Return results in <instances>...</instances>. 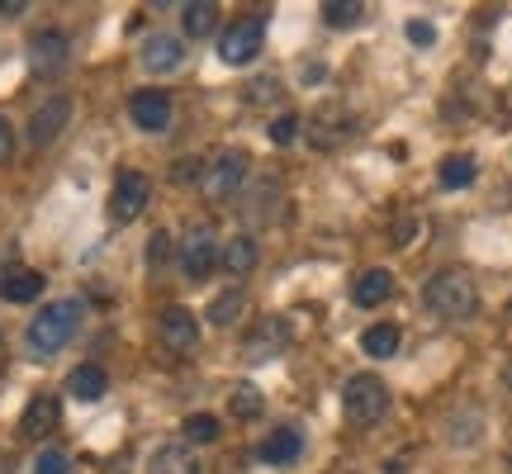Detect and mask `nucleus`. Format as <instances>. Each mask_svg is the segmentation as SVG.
Wrapping results in <instances>:
<instances>
[{"mask_svg": "<svg viewBox=\"0 0 512 474\" xmlns=\"http://www.w3.org/2000/svg\"><path fill=\"white\" fill-rule=\"evenodd\" d=\"M389 294H394V275L384 271V266H370V271H361L351 280V299H356L361 309H375V304H384Z\"/></svg>", "mask_w": 512, "mask_h": 474, "instance_id": "nucleus-16", "label": "nucleus"}, {"mask_svg": "<svg viewBox=\"0 0 512 474\" xmlns=\"http://www.w3.org/2000/svg\"><path fill=\"white\" fill-rule=\"evenodd\" d=\"M503 384H508V389H512V361H508V370H503Z\"/></svg>", "mask_w": 512, "mask_h": 474, "instance_id": "nucleus-37", "label": "nucleus"}, {"mask_svg": "<svg viewBox=\"0 0 512 474\" xmlns=\"http://www.w3.org/2000/svg\"><path fill=\"white\" fill-rule=\"evenodd\" d=\"M43 294V275L29 271V266H15V271H0V299L5 304H34Z\"/></svg>", "mask_w": 512, "mask_h": 474, "instance_id": "nucleus-17", "label": "nucleus"}, {"mask_svg": "<svg viewBox=\"0 0 512 474\" xmlns=\"http://www.w3.org/2000/svg\"><path fill=\"white\" fill-rule=\"evenodd\" d=\"M34 474H72V460H67V451H57V446H43L34 460Z\"/></svg>", "mask_w": 512, "mask_h": 474, "instance_id": "nucleus-30", "label": "nucleus"}, {"mask_svg": "<svg viewBox=\"0 0 512 474\" xmlns=\"http://www.w3.org/2000/svg\"><path fill=\"white\" fill-rule=\"evenodd\" d=\"M128 119L143 133H166L171 128V95L166 91H138L128 100Z\"/></svg>", "mask_w": 512, "mask_h": 474, "instance_id": "nucleus-11", "label": "nucleus"}, {"mask_svg": "<svg viewBox=\"0 0 512 474\" xmlns=\"http://www.w3.org/2000/svg\"><path fill=\"white\" fill-rule=\"evenodd\" d=\"M408 38H413L418 48H432V43H437V29H432L427 19H413V24H408Z\"/></svg>", "mask_w": 512, "mask_h": 474, "instance_id": "nucleus-33", "label": "nucleus"}, {"mask_svg": "<svg viewBox=\"0 0 512 474\" xmlns=\"http://www.w3.org/2000/svg\"><path fill=\"white\" fill-rule=\"evenodd\" d=\"M437 181H441V190H465V185L475 181V162H470V157H446L437 171Z\"/></svg>", "mask_w": 512, "mask_h": 474, "instance_id": "nucleus-27", "label": "nucleus"}, {"mask_svg": "<svg viewBox=\"0 0 512 474\" xmlns=\"http://www.w3.org/2000/svg\"><path fill=\"white\" fill-rule=\"evenodd\" d=\"M247 181V157L242 152H219L214 162L200 171V190L209 200H233Z\"/></svg>", "mask_w": 512, "mask_h": 474, "instance_id": "nucleus-4", "label": "nucleus"}, {"mask_svg": "<svg viewBox=\"0 0 512 474\" xmlns=\"http://www.w3.org/2000/svg\"><path fill=\"white\" fill-rule=\"evenodd\" d=\"M57 422H62V403H57V394H34V399H29V408L19 413V437H24V441H43Z\"/></svg>", "mask_w": 512, "mask_h": 474, "instance_id": "nucleus-12", "label": "nucleus"}, {"mask_svg": "<svg viewBox=\"0 0 512 474\" xmlns=\"http://www.w3.org/2000/svg\"><path fill=\"white\" fill-rule=\"evenodd\" d=\"M185 62V43L176 34H152L143 43V67L152 76H166V72H176Z\"/></svg>", "mask_w": 512, "mask_h": 474, "instance_id": "nucleus-15", "label": "nucleus"}, {"mask_svg": "<svg viewBox=\"0 0 512 474\" xmlns=\"http://www.w3.org/2000/svg\"><path fill=\"white\" fill-rule=\"evenodd\" d=\"M261 43H266V19H238V24H228L219 38V57L228 67H247L256 53H261Z\"/></svg>", "mask_w": 512, "mask_h": 474, "instance_id": "nucleus-5", "label": "nucleus"}, {"mask_svg": "<svg viewBox=\"0 0 512 474\" xmlns=\"http://www.w3.org/2000/svg\"><path fill=\"white\" fill-rule=\"evenodd\" d=\"M304 456V432L299 427H275L266 441H256V460L261 465H294Z\"/></svg>", "mask_w": 512, "mask_h": 474, "instance_id": "nucleus-14", "label": "nucleus"}, {"mask_svg": "<svg viewBox=\"0 0 512 474\" xmlns=\"http://www.w3.org/2000/svg\"><path fill=\"white\" fill-rule=\"evenodd\" d=\"M214 261H219V237H214V228H209V223L190 228L181 242V275L185 280H204V275L214 271Z\"/></svg>", "mask_w": 512, "mask_h": 474, "instance_id": "nucleus-8", "label": "nucleus"}, {"mask_svg": "<svg viewBox=\"0 0 512 474\" xmlns=\"http://www.w3.org/2000/svg\"><path fill=\"white\" fill-rule=\"evenodd\" d=\"M266 133H271L275 147H290V143H299V133H304V119H299V114H275Z\"/></svg>", "mask_w": 512, "mask_h": 474, "instance_id": "nucleus-29", "label": "nucleus"}, {"mask_svg": "<svg viewBox=\"0 0 512 474\" xmlns=\"http://www.w3.org/2000/svg\"><path fill=\"white\" fill-rule=\"evenodd\" d=\"M157 332H162V347L166 351H195V342H200V323H195V313L181 309V304L162 309Z\"/></svg>", "mask_w": 512, "mask_h": 474, "instance_id": "nucleus-13", "label": "nucleus"}, {"mask_svg": "<svg viewBox=\"0 0 512 474\" xmlns=\"http://www.w3.org/2000/svg\"><path fill=\"white\" fill-rule=\"evenodd\" d=\"M242 309H247V294L233 285V290H223V294L209 299V323H214V328H233Z\"/></svg>", "mask_w": 512, "mask_h": 474, "instance_id": "nucleus-22", "label": "nucleus"}, {"mask_svg": "<svg viewBox=\"0 0 512 474\" xmlns=\"http://www.w3.org/2000/svg\"><path fill=\"white\" fill-rule=\"evenodd\" d=\"M290 318H280V313H266L261 323H256L252 332H247V342H242V356L247 361H271V356H280V351H290Z\"/></svg>", "mask_w": 512, "mask_h": 474, "instance_id": "nucleus-6", "label": "nucleus"}, {"mask_svg": "<svg viewBox=\"0 0 512 474\" xmlns=\"http://www.w3.org/2000/svg\"><path fill=\"white\" fill-rule=\"evenodd\" d=\"M275 95H280V81H275V76H261L256 91H247V100H252V105H271Z\"/></svg>", "mask_w": 512, "mask_h": 474, "instance_id": "nucleus-32", "label": "nucleus"}, {"mask_svg": "<svg viewBox=\"0 0 512 474\" xmlns=\"http://www.w3.org/2000/svg\"><path fill=\"white\" fill-rule=\"evenodd\" d=\"M422 304H427V313H437L446 323H465L479 309V290L465 271H437L422 285Z\"/></svg>", "mask_w": 512, "mask_h": 474, "instance_id": "nucleus-1", "label": "nucleus"}, {"mask_svg": "<svg viewBox=\"0 0 512 474\" xmlns=\"http://www.w3.org/2000/svg\"><path fill=\"white\" fill-rule=\"evenodd\" d=\"M181 29H185V38H214V29H219V5H214V0H190V5H181Z\"/></svg>", "mask_w": 512, "mask_h": 474, "instance_id": "nucleus-20", "label": "nucleus"}, {"mask_svg": "<svg viewBox=\"0 0 512 474\" xmlns=\"http://www.w3.org/2000/svg\"><path fill=\"white\" fill-rule=\"evenodd\" d=\"M361 351L375 356V361H389L394 351H399V328L394 323H375V328L361 332Z\"/></svg>", "mask_w": 512, "mask_h": 474, "instance_id": "nucleus-23", "label": "nucleus"}, {"mask_svg": "<svg viewBox=\"0 0 512 474\" xmlns=\"http://www.w3.org/2000/svg\"><path fill=\"white\" fill-rule=\"evenodd\" d=\"M228 408H233V418H256L261 408H266V399H261V389H256L252 380H242V384H233V399H228Z\"/></svg>", "mask_w": 512, "mask_h": 474, "instance_id": "nucleus-26", "label": "nucleus"}, {"mask_svg": "<svg viewBox=\"0 0 512 474\" xmlns=\"http://www.w3.org/2000/svg\"><path fill=\"white\" fill-rule=\"evenodd\" d=\"M24 10H29V5H24V0H0V15H5V19L24 15Z\"/></svg>", "mask_w": 512, "mask_h": 474, "instance_id": "nucleus-36", "label": "nucleus"}, {"mask_svg": "<svg viewBox=\"0 0 512 474\" xmlns=\"http://www.w3.org/2000/svg\"><path fill=\"white\" fill-rule=\"evenodd\" d=\"M313 147H342L351 138V114L342 110V105H328V110H318V119H313Z\"/></svg>", "mask_w": 512, "mask_h": 474, "instance_id": "nucleus-18", "label": "nucleus"}, {"mask_svg": "<svg viewBox=\"0 0 512 474\" xmlns=\"http://www.w3.org/2000/svg\"><path fill=\"white\" fill-rule=\"evenodd\" d=\"M166 256H171V233H152V242H147V266L157 271V266H166Z\"/></svg>", "mask_w": 512, "mask_h": 474, "instance_id": "nucleus-31", "label": "nucleus"}, {"mask_svg": "<svg viewBox=\"0 0 512 474\" xmlns=\"http://www.w3.org/2000/svg\"><path fill=\"white\" fill-rule=\"evenodd\" d=\"M147 204H152V181H147L143 171H124L110 190V219L114 223H133Z\"/></svg>", "mask_w": 512, "mask_h": 474, "instance_id": "nucleus-7", "label": "nucleus"}, {"mask_svg": "<svg viewBox=\"0 0 512 474\" xmlns=\"http://www.w3.org/2000/svg\"><path fill=\"white\" fill-rule=\"evenodd\" d=\"M366 19V5L361 0H328L323 5V24L328 29H351V24H361Z\"/></svg>", "mask_w": 512, "mask_h": 474, "instance_id": "nucleus-25", "label": "nucleus"}, {"mask_svg": "<svg viewBox=\"0 0 512 474\" xmlns=\"http://www.w3.org/2000/svg\"><path fill=\"white\" fill-rule=\"evenodd\" d=\"M342 408L356 427H370L389 413V389H384L380 375H351L347 389H342Z\"/></svg>", "mask_w": 512, "mask_h": 474, "instance_id": "nucleus-3", "label": "nucleus"}, {"mask_svg": "<svg viewBox=\"0 0 512 474\" xmlns=\"http://www.w3.org/2000/svg\"><path fill=\"white\" fill-rule=\"evenodd\" d=\"M219 418H214V413H190V418H185V441H190V446H209V441H219Z\"/></svg>", "mask_w": 512, "mask_h": 474, "instance_id": "nucleus-28", "label": "nucleus"}, {"mask_svg": "<svg viewBox=\"0 0 512 474\" xmlns=\"http://www.w3.org/2000/svg\"><path fill=\"white\" fill-rule=\"evenodd\" d=\"M67 124H72V100H67V95H48V100L29 114V147L57 143Z\"/></svg>", "mask_w": 512, "mask_h": 474, "instance_id": "nucleus-9", "label": "nucleus"}, {"mask_svg": "<svg viewBox=\"0 0 512 474\" xmlns=\"http://www.w3.org/2000/svg\"><path fill=\"white\" fill-rule=\"evenodd\" d=\"M413 233H418V223L399 219V223H394V247H408V242H413Z\"/></svg>", "mask_w": 512, "mask_h": 474, "instance_id": "nucleus-35", "label": "nucleus"}, {"mask_svg": "<svg viewBox=\"0 0 512 474\" xmlns=\"http://www.w3.org/2000/svg\"><path fill=\"white\" fill-rule=\"evenodd\" d=\"M67 57H72V48H67V34H62V29H43V34L29 38V67H34L38 76H57L67 67Z\"/></svg>", "mask_w": 512, "mask_h": 474, "instance_id": "nucleus-10", "label": "nucleus"}, {"mask_svg": "<svg viewBox=\"0 0 512 474\" xmlns=\"http://www.w3.org/2000/svg\"><path fill=\"white\" fill-rule=\"evenodd\" d=\"M219 261L228 266L233 275H247L256 266V242H252V233H242V237H233L228 247L219 252Z\"/></svg>", "mask_w": 512, "mask_h": 474, "instance_id": "nucleus-24", "label": "nucleus"}, {"mask_svg": "<svg viewBox=\"0 0 512 474\" xmlns=\"http://www.w3.org/2000/svg\"><path fill=\"white\" fill-rule=\"evenodd\" d=\"M152 474H200V460L190 456V446H176V441H166L152 451Z\"/></svg>", "mask_w": 512, "mask_h": 474, "instance_id": "nucleus-21", "label": "nucleus"}, {"mask_svg": "<svg viewBox=\"0 0 512 474\" xmlns=\"http://www.w3.org/2000/svg\"><path fill=\"white\" fill-rule=\"evenodd\" d=\"M76 328H81V299H57V304H48L43 313H34L24 342H29L34 356H53V351H62L72 342Z\"/></svg>", "mask_w": 512, "mask_h": 474, "instance_id": "nucleus-2", "label": "nucleus"}, {"mask_svg": "<svg viewBox=\"0 0 512 474\" xmlns=\"http://www.w3.org/2000/svg\"><path fill=\"white\" fill-rule=\"evenodd\" d=\"M10 157H15V128L0 119V166L10 162Z\"/></svg>", "mask_w": 512, "mask_h": 474, "instance_id": "nucleus-34", "label": "nucleus"}, {"mask_svg": "<svg viewBox=\"0 0 512 474\" xmlns=\"http://www.w3.org/2000/svg\"><path fill=\"white\" fill-rule=\"evenodd\" d=\"M105 389H110V375H105L100 365H76L72 375H67V394L81 403H100Z\"/></svg>", "mask_w": 512, "mask_h": 474, "instance_id": "nucleus-19", "label": "nucleus"}]
</instances>
